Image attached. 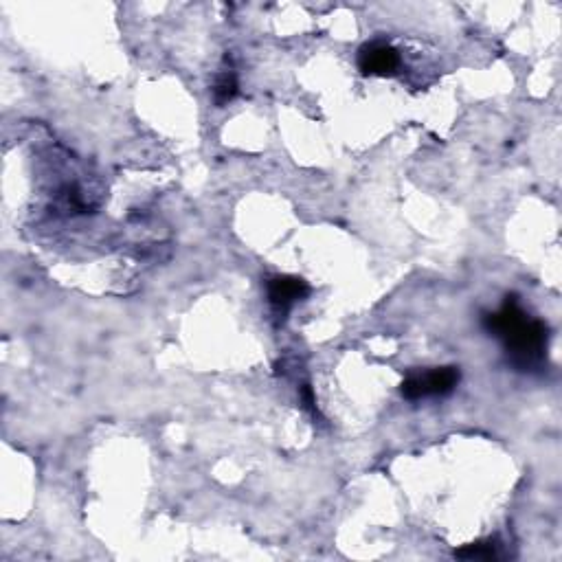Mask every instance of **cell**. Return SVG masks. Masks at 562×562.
Wrapping results in <instances>:
<instances>
[{
  "mask_svg": "<svg viewBox=\"0 0 562 562\" xmlns=\"http://www.w3.org/2000/svg\"><path fill=\"white\" fill-rule=\"evenodd\" d=\"M266 290H268L271 308L279 319H284L297 301L306 299L310 295V286L306 281L301 277H290V275L271 277L266 284Z\"/></svg>",
  "mask_w": 562,
  "mask_h": 562,
  "instance_id": "3",
  "label": "cell"
},
{
  "mask_svg": "<svg viewBox=\"0 0 562 562\" xmlns=\"http://www.w3.org/2000/svg\"><path fill=\"white\" fill-rule=\"evenodd\" d=\"M400 66H402L400 53L393 49L391 44L382 40L367 42L365 47L358 51V69H361L365 75H378V77L396 75L400 71Z\"/></svg>",
  "mask_w": 562,
  "mask_h": 562,
  "instance_id": "4",
  "label": "cell"
},
{
  "mask_svg": "<svg viewBox=\"0 0 562 562\" xmlns=\"http://www.w3.org/2000/svg\"><path fill=\"white\" fill-rule=\"evenodd\" d=\"M455 558H462V560H497L499 558V545L494 541L466 545L464 549L455 552Z\"/></svg>",
  "mask_w": 562,
  "mask_h": 562,
  "instance_id": "6",
  "label": "cell"
},
{
  "mask_svg": "<svg viewBox=\"0 0 562 562\" xmlns=\"http://www.w3.org/2000/svg\"><path fill=\"white\" fill-rule=\"evenodd\" d=\"M299 398L303 402V409H308L314 418L319 415V409H317V398H314V391L312 387L308 385V382H303V385L299 387Z\"/></svg>",
  "mask_w": 562,
  "mask_h": 562,
  "instance_id": "7",
  "label": "cell"
},
{
  "mask_svg": "<svg viewBox=\"0 0 562 562\" xmlns=\"http://www.w3.org/2000/svg\"><path fill=\"white\" fill-rule=\"evenodd\" d=\"M238 93H240V84H238V75H235L233 66H229V69H222L216 77V84H213V101H216V106L224 108L229 101L238 97Z\"/></svg>",
  "mask_w": 562,
  "mask_h": 562,
  "instance_id": "5",
  "label": "cell"
},
{
  "mask_svg": "<svg viewBox=\"0 0 562 562\" xmlns=\"http://www.w3.org/2000/svg\"><path fill=\"white\" fill-rule=\"evenodd\" d=\"M457 367H437L429 372H413L402 382V396L407 400H422L431 396H448L459 385Z\"/></svg>",
  "mask_w": 562,
  "mask_h": 562,
  "instance_id": "2",
  "label": "cell"
},
{
  "mask_svg": "<svg viewBox=\"0 0 562 562\" xmlns=\"http://www.w3.org/2000/svg\"><path fill=\"white\" fill-rule=\"evenodd\" d=\"M483 328H486V332L499 336L510 354V363L516 369H521V372H527V369H534L536 365L543 363L549 339L547 325L543 321L527 317L516 297L505 299L499 312L486 314L483 317Z\"/></svg>",
  "mask_w": 562,
  "mask_h": 562,
  "instance_id": "1",
  "label": "cell"
}]
</instances>
